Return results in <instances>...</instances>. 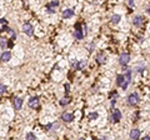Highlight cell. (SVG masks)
Listing matches in <instances>:
<instances>
[{
	"mask_svg": "<svg viewBox=\"0 0 150 140\" xmlns=\"http://www.w3.org/2000/svg\"><path fill=\"white\" fill-rule=\"evenodd\" d=\"M116 84H118V86H120V88H123L125 90L128 88V85H129V81L125 79L124 75H118L116 76Z\"/></svg>",
	"mask_w": 150,
	"mask_h": 140,
	"instance_id": "cell-1",
	"label": "cell"
},
{
	"mask_svg": "<svg viewBox=\"0 0 150 140\" xmlns=\"http://www.w3.org/2000/svg\"><path fill=\"white\" fill-rule=\"evenodd\" d=\"M128 103L130 105H133V106H135V105L139 103V95L136 93H133L129 95V98H128Z\"/></svg>",
	"mask_w": 150,
	"mask_h": 140,
	"instance_id": "cell-2",
	"label": "cell"
},
{
	"mask_svg": "<svg viewBox=\"0 0 150 140\" xmlns=\"http://www.w3.org/2000/svg\"><path fill=\"white\" fill-rule=\"evenodd\" d=\"M23 31L25 34L28 35V36H31V35L34 34V29H33V25L29 23H25L23 25Z\"/></svg>",
	"mask_w": 150,
	"mask_h": 140,
	"instance_id": "cell-3",
	"label": "cell"
},
{
	"mask_svg": "<svg viewBox=\"0 0 150 140\" xmlns=\"http://www.w3.org/2000/svg\"><path fill=\"white\" fill-rule=\"evenodd\" d=\"M129 61H130V55L128 53H121L120 54V58H119V63L121 65H126Z\"/></svg>",
	"mask_w": 150,
	"mask_h": 140,
	"instance_id": "cell-4",
	"label": "cell"
},
{
	"mask_svg": "<svg viewBox=\"0 0 150 140\" xmlns=\"http://www.w3.org/2000/svg\"><path fill=\"white\" fill-rule=\"evenodd\" d=\"M81 24L78 23L75 25V33H74V36H75V39H78V40H81L83 38H84V34L81 33V29H80Z\"/></svg>",
	"mask_w": 150,
	"mask_h": 140,
	"instance_id": "cell-5",
	"label": "cell"
},
{
	"mask_svg": "<svg viewBox=\"0 0 150 140\" xmlns=\"http://www.w3.org/2000/svg\"><path fill=\"white\" fill-rule=\"evenodd\" d=\"M58 5H59V1H51V3H49V4L46 5L48 13L54 14V13H55V6H58Z\"/></svg>",
	"mask_w": 150,
	"mask_h": 140,
	"instance_id": "cell-6",
	"label": "cell"
},
{
	"mask_svg": "<svg viewBox=\"0 0 150 140\" xmlns=\"http://www.w3.org/2000/svg\"><path fill=\"white\" fill-rule=\"evenodd\" d=\"M29 106H30V108H33V109L38 108V106H39V99H38L36 96L30 98V99H29Z\"/></svg>",
	"mask_w": 150,
	"mask_h": 140,
	"instance_id": "cell-7",
	"label": "cell"
},
{
	"mask_svg": "<svg viewBox=\"0 0 150 140\" xmlns=\"http://www.w3.org/2000/svg\"><path fill=\"white\" fill-rule=\"evenodd\" d=\"M23 106V99L21 98H15L14 99V108L15 110H20Z\"/></svg>",
	"mask_w": 150,
	"mask_h": 140,
	"instance_id": "cell-8",
	"label": "cell"
},
{
	"mask_svg": "<svg viewBox=\"0 0 150 140\" xmlns=\"http://www.w3.org/2000/svg\"><path fill=\"white\" fill-rule=\"evenodd\" d=\"M120 119H121V113H120V110L115 109L114 113H113V121H114V123H119Z\"/></svg>",
	"mask_w": 150,
	"mask_h": 140,
	"instance_id": "cell-9",
	"label": "cell"
},
{
	"mask_svg": "<svg viewBox=\"0 0 150 140\" xmlns=\"http://www.w3.org/2000/svg\"><path fill=\"white\" fill-rule=\"evenodd\" d=\"M61 119H63V121H65V123H71L73 119H74V115H73V114H69V113H65V114L61 115Z\"/></svg>",
	"mask_w": 150,
	"mask_h": 140,
	"instance_id": "cell-10",
	"label": "cell"
},
{
	"mask_svg": "<svg viewBox=\"0 0 150 140\" xmlns=\"http://www.w3.org/2000/svg\"><path fill=\"white\" fill-rule=\"evenodd\" d=\"M73 16H74V10L73 9H65L64 13H63L64 19H69V18H73Z\"/></svg>",
	"mask_w": 150,
	"mask_h": 140,
	"instance_id": "cell-11",
	"label": "cell"
},
{
	"mask_svg": "<svg viewBox=\"0 0 150 140\" xmlns=\"http://www.w3.org/2000/svg\"><path fill=\"white\" fill-rule=\"evenodd\" d=\"M143 18L141 16H134V19H133V24L135 25V26H138V28H140L141 25H143Z\"/></svg>",
	"mask_w": 150,
	"mask_h": 140,
	"instance_id": "cell-12",
	"label": "cell"
},
{
	"mask_svg": "<svg viewBox=\"0 0 150 140\" xmlns=\"http://www.w3.org/2000/svg\"><path fill=\"white\" fill-rule=\"evenodd\" d=\"M140 136V130L139 129H133L130 131V139H139Z\"/></svg>",
	"mask_w": 150,
	"mask_h": 140,
	"instance_id": "cell-13",
	"label": "cell"
},
{
	"mask_svg": "<svg viewBox=\"0 0 150 140\" xmlns=\"http://www.w3.org/2000/svg\"><path fill=\"white\" fill-rule=\"evenodd\" d=\"M0 59H1V61H9V60L11 59V53H10V51H5V53H3Z\"/></svg>",
	"mask_w": 150,
	"mask_h": 140,
	"instance_id": "cell-14",
	"label": "cell"
},
{
	"mask_svg": "<svg viewBox=\"0 0 150 140\" xmlns=\"http://www.w3.org/2000/svg\"><path fill=\"white\" fill-rule=\"evenodd\" d=\"M96 61H98L99 64H104L105 61H106V56L103 55V54H99V55L96 56Z\"/></svg>",
	"mask_w": 150,
	"mask_h": 140,
	"instance_id": "cell-15",
	"label": "cell"
},
{
	"mask_svg": "<svg viewBox=\"0 0 150 140\" xmlns=\"http://www.w3.org/2000/svg\"><path fill=\"white\" fill-rule=\"evenodd\" d=\"M120 19H121V18H120V15H118V14L113 15V18H111V24H114V25L118 24L119 21H120Z\"/></svg>",
	"mask_w": 150,
	"mask_h": 140,
	"instance_id": "cell-16",
	"label": "cell"
},
{
	"mask_svg": "<svg viewBox=\"0 0 150 140\" xmlns=\"http://www.w3.org/2000/svg\"><path fill=\"white\" fill-rule=\"evenodd\" d=\"M85 66H86V61H85V60H81V61H79V63H78V68H76V69H78V70H83Z\"/></svg>",
	"mask_w": 150,
	"mask_h": 140,
	"instance_id": "cell-17",
	"label": "cell"
},
{
	"mask_svg": "<svg viewBox=\"0 0 150 140\" xmlns=\"http://www.w3.org/2000/svg\"><path fill=\"white\" fill-rule=\"evenodd\" d=\"M124 76H125V79H126V80H128L129 83L131 81V70L128 69V70H126V74H125Z\"/></svg>",
	"mask_w": 150,
	"mask_h": 140,
	"instance_id": "cell-18",
	"label": "cell"
},
{
	"mask_svg": "<svg viewBox=\"0 0 150 140\" xmlns=\"http://www.w3.org/2000/svg\"><path fill=\"white\" fill-rule=\"evenodd\" d=\"M69 103H70L69 98H64V99H61V100H60V104L61 105H66V104H69Z\"/></svg>",
	"mask_w": 150,
	"mask_h": 140,
	"instance_id": "cell-19",
	"label": "cell"
},
{
	"mask_svg": "<svg viewBox=\"0 0 150 140\" xmlns=\"http://www.w3.org/2000/svg\"><path fill=\"white\" fill-rule=\"evenodd\" d=\"M98 116H99L98 113H90V114H89V119H90V120H95V119H98Z\"/></svg>",
	"mask_w": 150,
	"mask_h": 140,
	"instance_id": "cell-20",
	"label": "cell"
},
{
	"mask_svg": "<svg viewBox=\"0 0 150 140\" xmlns=\"http://www.w3.org/2000/svg\"><path fill=\"white\" fill-rule=\"evenodd\" d=\"M5 91H6V86L4 84H0V95H3Z\"/></svg>",
	"mask_w": 150,
	"mask_h": 140,
	"instance_id": "cell-21",
	"label": "cell"
},
{
	"mask_svg": "<svg viewBox=\"0 0 150 140\" xmlns=\"http://www.w3.org/2000/svg\"><path fill=\"white\" fill-rule=\"evenodd\" d=\"M5 45H6V40H5L4 38H0V46L5 48Z\"/></svg>",
	"mask_w": 150,
	"mask_h": 140,
	"instance_id": "cell-22",
	"label": "cell"
},
{
	"mask_svg": "<svg viewBox=\"0 0 150 140\" xmlns=\"http://www.w3.org/2000/svg\"><path fill=\"white\" fill-rule=\"evenodd\" d=\"M26 139H36V136H35L33 133H28L26 134Z\"/></svg>",
	"mask_w": 150,
	"mask_h": 140,
	"instance_id": "cell-23",
	"label": "cell"
},
{
	"mask_svg": "<svg viewBox=\"0 0 150 140\" xmlns=\"http://www.w3.org/2000/svg\"><path fill=\"white\" fill-rule=\"evenodd\" d=\"M128 4H129L130 6H134V0H128Z\"/></svg>",
	"mask_w": 150,
	"mask_h": 140,
	"instance_id": "cell-24",
	"label": "cell"
},
{
	"mask_svg": "<svg viewBox=\"0 0 150 140\" xmlns=\"http://www.w3.org/2000/svg\"><path fill=\"white\" fill-rule=\"evenodd\" d=\"M65 90L69 91V84H65Z\"/></svg>",
	"mask_w": 150,
	"mask_h": 140,
	"instance_id": "cell-25",
	"label": "cell"
},
{
	"mask_svg": "<svg viewBox=\"0 0 150 140\" xmlns=\"http://www.w3.org/2000/svg\"><path fill=\"white\" fill-rule=\"evenodd\" d=\"M146 11H148V13H149V14H150V5H149V6H148V9H146Z\"/></svg>",
	"mask_w": 150,
	"mask_h": 140,
	"instance_id": "cell-26",
	"label": "cell"
}]
</instances>
